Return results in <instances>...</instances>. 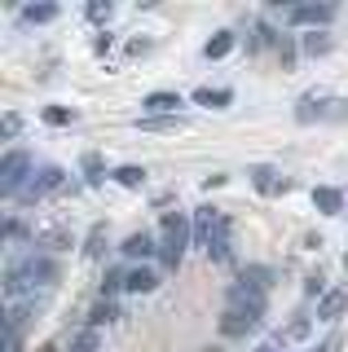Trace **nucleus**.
Instances as JSON below:
<instances>
[{
    "instance_id": "f257e3e1",
    "label": "nucleus",
    "mask_w": 348,
    "mask_h": 352,
    "mask_svg": "<svg viewBox=\"0 0 348 352\" xmlns=\"http://www.w3.org/2000/svg\"><path fill=\"white\" fill-rule=\"evenodd\" d=\"M58 278H62V269H58V260H53V256H23L18 264H9V269H5V295H9V300H18L23 291H31V286L49 291Z\"/></svg>"
},
{
    "instance_id": "f03ea898",
    "label": "nucleus",
    "mask_w": 348,
    "mask_h": 352,
    "mask_svg": "<svg viewBox=\"0 0 348 352\" xmlns=\"http://www.w3.org/2000/svg\"><path fill=\"white\" fill-rule=\"evenodd\" d=\"M163 238H159V264L168 273H177L181 269V260H186V247H190V238H194V220H186L181 212H163Z\"/></svg>"
},
{
    "instance_id": "7ed1b4c3",
    "label": "nucleus",
    "mask_w": 348,
    "mask_h": 352,
    "mask_svg": "<svg viewBox=\"0 0 348 352\" xmlns=\"http://www.w3.org/2000/svg\"><path fill=\"white\" fill-rule=\"evenodd\" d=\"M221 238H230V216H225L221 207H199V212H194V247L212 251Z\"/></svg>"
},
{
    "instance_id": "20e7f679",
    "label": "nucleus",
    "mask_w": 348,
    "mask_h": 352,
    "mask_svg": "<svg viewBox=\"0 0 348 352\" xmlns=\"http://www.w3.org/2000/svg\"><path fill=\"white\" fill-rule=\"evenodd\" d=\"M31 154L27 150H9L5 154V163H0V194L5 198H18V190L31 181Z\"/></svg>"
},
{
    "instance_id": "39448f33",
    "label": "nucleus",
    "mask_w": 348,
    "mask_h": 352,
    "mask_svg": "<svg viewBox=\"0 0 348 352\" xmlns=\"http://www.w3.org/2000/svg\"><path fill=\"white\" fill-rule=\"evenodd\" d=\"M62 185H67V172L62 168H53V163H45V168H36L31 172V181L23 185V190H18V203H40V198L45 194H53V190H62Z\"/></svg>"
},
{
    "instance_id": "423d86ee",
    "label": "nucleus",
    "mask_w": 348,
    "mask_h": 352,
    "mask_svg": "<svg viewBox=\"0 0 348 352\" xmlns=\"http://www.w3.org/2000/svg\"><path fill=\"white\" fill-rule=\"evenodd\" d=\"M331 18H335V5H291L287 9L291 27H309V31H322Z\"/></svg>"
},
{
    "instance_id": "0eeeda50",
    "label": "nucleus",
    "mask_w": 348,
    "mask_h": 352,
    "mask_svg": "<svg viewBox=\"0 0 348 352\" xmlns=\"http://www.w3.org/2000/svg\"><path fill=\"white\" fill-rule=\"evenodd\" d=\"M230 308L252 313V317H265V291H256V286H247V282H234L230 286Z\"/></svg>"
},
{
    "instance_id": "6e6552de",
    "label": "nucleus",
    "mask_w": 348,
    "mask_h": 352,
    "mask_svg": "<svg viewBox=\"0 0 348 352\" xmlns=\"http://www.w3.org/2000/svg\"><path fill=\"white\" fill-rule=\"evenodd\" d=\"M181 106H186V97H181V93H163V88H159V93H146V97H141V110H146V119L177 115Z\"/></svg>"
},
{
    "instance_id": "1a4fd4ad",
    "label": "nucleus",
    "mask_w": 348,
    "mask_h": 352,
    "mask_svg": "<svg viewBox=\"0 0 348 352\" xmlns=\"http://www.w3.org/2000/svg\"><path fill=\"white\" fill-rule=\"evenodd\" d=\"M256 326H260V317H252V313H238V308H225L221 313V335L225 339H243V335H252Z\"/></svg>"
},
{
    "instance_id": "9d476101",
    "label": "nucleus",
    "mask_w": 348,
    "mask_h": 352,
    "mask_svg": "<svg viewBox=\"0 0 348 352\" xmlns=\"http://www.w3.org/2000/svg\"><path fill=\"white\" fill-rule=\"evenodd\" d=\"M344 313H348V286H335L318 300V322H340Z\"/></svg>"
},
{
    "instance_id": "9b49d317",
    "label": "nucleus",
    "mask_w": 348,
    "mask_h": 352,
    "mask_svg": "<svg viewBox=\"0 0 348 352\" xmlns=\"http://www.w3.org/2000/svg\"><path fill=\"white\" fill-rule=\"evenodd\" d=\"M252 185H256V190L265 194V198H274V194H282V190H287L282 172H278V168H269V163H256V168H252Z\"/></svg>"
},
{
    "instance_id": "f8f14e48",
    "label": "nucleus",
    "mask_w": 348,
    "mask_h": 352,
    "mask_svg": "<svg viewBox=\"0 0 348 352\" xmlns=\"http://www.w3.org/2000/svg\"><path fill=\"white\" fill-rule=\"evenodd\" d=\"M80 176H84V185H102V181H111V168H106V159L97 150H89V154H80Z\"/></svg>"
},
{
    "instance_id": "ddd939ff",
    "label": "nucleus",
    "mask_w": 348,
    "mask_h": 352,
    "mask_svg": "<svg viewBox=\"0 0 348 352\" xmlns=\"http://www.w3.org/2000/svg\"><path fill=\"white\" fill-rule=\"evenodd\" d=\"M313 207H318L322 216H340L344 212V194L335 190V185H313Z\"/></svg>"
},
{
    "instance_id": "4468645a",
    "label": "nucleus",
    "mask_w": 348,
    "mask_h": 352,
    "mask_svg": "<svg viewBox=\"0 0 348 352\" xmlns=\"http://www.w3.org/2000/svg\"><path fill=\"white\" fill-rule=\"evenodd\" d=\"M326 106H331V97H300V110H296V119H300V124H309V119H326V115H331V110H326Z\"/></svg>"
},
{
    "instance_id": "2eb2a0df",
    "label": "nucleus",
    "mask_w": 348,
    "mask_h": 352,
    "mask_svg": "<svg viewBox=\"0 0 348 352\" xmlns=\"http://www.w3.org/2000/svg\"><path fill=\"white\" fill-rule=\"evenodd\" d=\"M128 291H133V295H150V291H155V286H159V273L155 269H146V264H137V269L133 273H128Z\"/></svg>"
},
{
    "instance_id": "dca6fc26",
    "label": "nucleus",
    "mask_w": 348,
    "mask_h": 352,
    "mask_svg": "<svg viewBox=\"0 0 348 352\" xmlns=\"http://www.w3.org/2000/svg\"><path fill=\"white\" fill-rule=\"evenodd\" d=\"M119 251H124L128 260H146L150 251H159V247H155V238H150V234H141V229H137V234L124 238V247H119Z\"/></svg>"
},
{
    "instance_id": "f3484780",
    "label": "nucleus",
    "mask_w": 348,
    "mask_h": 352,
    "mask_svg": "<svg viewBox=\"0 0 348 352\" xmlns=\"http://www.w3.org/2000/svg\"><path fill=\"white\" fill-rule=\"evenodd\" d=\"M300 49H304V58H322V53L335 49V36L331 31H309V36L300 40Z\"/></svg>"
},
{
    "instance_id": "a211bd4d",
    "label": "nucleus",
    "mask_w": 348,
    "mask_h": 352,
    "mask_svg": "<svg viewBox=\"0 0 348 352\" xmlns=\"http://www.w3.org/2000/svg\"><path fill=\"white\" fill-rule=\"evenodd\" d=\"M194 102L212 106V110H225V106L234 102V88H194Z\"/></svg>"
},
{
    "instance_id": "6ab92c4d",
    "label": "nucleus",
    "mask_w": 348,
    "mask_h": 352,
    "mask_svg": "<svg viewBox=\"0 0 348 352\" xmlns=\"http://www.w3.org/2000/svg\"><path fill=\"white\" fill-rule=\"evenodd\" d=\"M62 9L53 5V0H40V5H23V22L27 27H40V22H53Z\"/></svg>"
},
{
    "instance_id": "aec40b11",
    "label": "nucleus",
    "mask_w": 348,
    "mask_h": 352,
    "mask_svg": "<svg viewBox=\"0 0 348 352\" xmlns=\"http://www.w3.org/2000/svg\"><path fill=\"white\" fill-rule=\"evenodd\" d=\"M40 247H49V251H62V247H71V229L67 225H49V229H40L36 234Z\"/></svg>"
},
{
    "instance_id": "412c9836",
    "label": "nucleus",
    "mask_w": 348,
    "mask_h": 352,
    "mask_svg": "<svg viewBox=\"0 0 348 352\" xmlns=\"http://www.w3.org/2000/svg\"><path fill=\"white\" fill-rule=\"evenodd\" d=\"M238 282L256 286V291H269V286H274V269H265V264H247V269L238 273Z\"/></svg>"
},
{
    "instance_id": "4be33fe9",
    "label": "nucleus",
    "mask_w": 348,
    "mask_h": 352,
    "mask_svg": "<svg viewBox=\"0 0 348 352\" xmlns=\"http://www.w3.org/2000/svg\"><path fill=\"white\" fill-rule=\"evenodd\" d=\"M203 53H208L212 62H221V58H230L234 53V31H216V36L203 44Z\"/></svg>"
},
{
    "instance_id": "5701e85b",
    "label": "nucleus",
    "mask_w": 348,
    "mask_h": 352,
    "mask_svg": "<svg viewBox=\"0 0 348 352\" xmlns=\"http://www.w3.org/2000/svg\"><path fill=\"white\" fill-rule=\"evenodd\" d=\"M111 181H119L124 190H141V185H146V168H137V163H128V168H115Z\"/></svg>"
},
{
    "instance_id": "b1692460",
    "label": "nucleus",
    "mask_w": 348,
    "mask_h": 352,
    "mask_svg": "<svg viewBox=\"0 0 348 352\" xmlns=\"http://www.w3.org/2000/svg\"><path fill=\"white\" fill-rule=\"evenodd\" d=\"M137 128L141 132H177V128H186V119L181 115H163V119H141Z\"/></svg>"
},
{
    "instance_id": "393cba45",
    "label": "nucleus",
    "mask_w": 348,
    "mask_h": 352,
    "mask_svg": "<svg viewBox=\"0 0 348 352\" xmlns=\"http://www.w3.org/2000/svg\"><path fill=\"white\" fill-rule=\"evenodd\" d=\"M97 348H102V335H97L93 326H89V330H80V335H75L71 344H67V352H97Z\"/></svg>"
},
{
    "instance_id": "a878e982",
    "label": "nucleus",
    "mask_w": 348,
    "mask_h": 352,
    "mask_svg": "<svg viewBox=\"0 0 348 352\" xmlns=\"http://www.w3.org/2000/svg\"><path fill=\"white\" fill-rule=\"evenodd\" d=\"M40 119H45L49 128H67L71 119H75V110L71 106H45V110H40Z\"/></svg>"
},
{
    "instance_id": "bb28decb",
    "label": "nucleus",
    "mask_w": 348,
    "mask_h": 352,
    "mask_svg": "<svg viewBox=\"0 0 348 352\" xmlns=\"http://www.w3.org/2000/svg\"><path fill=\"white\" fill-rule=\"evenodd\" d=\"M115 317H119V308H115L111 300H97V304H93V313H89V326L97 330V326H106V322H115Z\"/></svg>"
},
{
    "instance_id": "cd10ccee",
    "label": "nucleus",
    "mask_w": 348,
    "mask_h": 352,
    "mask_svg": "<svg viewBox=\"0 0 348 352\" xmlns=\"http://www.w3.org/2000/svg\"><path fill=\"white\" fill-rule=\"evenodd\" d=\"M84 14H89V22H97V27H102V22H111L115 5H111V0H89V5H84Z\"/></svg>"
},
{
    "instance_id": "c85d7f7f",
    "label": "nucleus",
    "mask_w": 348,
    "mask_h": 352,
    "mask_svg": "<svg viewBox=\"0 0 348 352\" xmlns=\"http://www.w3.org/2000/svg\"><path fill=\"white\" fill-rule=\"evenodd\" d=\"M102 251H106V229L97 225L93 234H89V247H84V256H93V260H97V256H102Z\"/></svg>"
},
{
    "instance_id": "c756f323",
    "label": "nucleus",
    "mask_w": 348,
    "mask_h": 352,
    "mask_svg": "<svg viewBox=\"0 0 348 352\" xmlns=\"http://www.w3.org/2000/svg\"><path fill=\"white\" fill-rule=\"evenodd\" d=\"M18 128H23V119H18L14 110H5V119H0V137H5V141L18 137Z\"/></svg>"
},
{
    "instance_id": "7c9ffc66",
    "label": "nucleus",
    "mask_w": 348,
    "mask_h": 352,
    "mask_svg": "<svg viewBox=\"0 0 348 352\" xmlns=\"http://www.w3.org/2000/svg\"><path fill=\"white\" fill-rule=\"evenodd\" d=\"M278 53H282V66H296V44H291V36H278Z\"/></svg>"
},
{
    "instance_id": "2f4dec72",
    "label": "nucleus",
    "mask_w": 348,
    "mask_h": 352,
    "mask_svg": "<svg viewBox=\"0 0 348 352\" xmlns=\"http://www.w3.org/2000/svg\"><path fill=\"white\" fill-rule=\"evenodd\" d=\"M208 256H212L216 264H230V260H234V251H230V238H221V242H216V247L208 251Z\"/></svg>"
},
{
    "instance_id": "473e14b6",
    "label": "nucleus",
    "mask_w": 348,
    "mask_h": 352,
    "mask_svg": "<svg viewBox=\"0 0 348 352\" xmlns=\"http://www.w3.org/2000/svg\"><path fill=\"white\" fill-rule=\"evenodd\" d=\"M304 295H318V300H322V295H326V286H322V278H318V273H313V278L304 282Z\"/></svg>"
},
{
    "instance_id": "72a5a7b5",
    "label": "nucleus",
    "mask_w": 348,
    "mask_h": 352,
    "mask_svg": "<svg viewBox=\"0 0 348 352\" xmlns=\"http://www.w3.org/2000/svg\"><path fill=\"white\" fill-rule=\"evenodd\" d=\"M340 344H344V339H340V335H326V339H322V344H318V348H313V352H340Z\"/></svg>"
},
{
    "instance_id": "f704fd0d",
    "label": "nucleus",
    "mask_w": 348,
    "mask_h": 352,
    "mask_svg": "<svg viewBox=\"0 0 348 352\" xmlns=\"http://www.w3.org/2000/svg\"><path fill=\"white\" fill-rule=\"evenodd\" d=\"M216 185H225V176H221V172H212V176H203V190H216Z\"/></svg>"
},
{
    "instance_id": "c9c22d12",
    "label": "nucleus",
    "mask_w": 348,
    "mask_h": 352,
    "mask_svg": "<svg viewBox=\"0 0 348 352\" xmlns=\"http://www.w3.org/2000/svg\"><path fill=\"white\" fill-rule=\"evenodd\" d=\"M106 49H111V36H106V31H102V36L93 40V53H106Z\"/></svg>"
},
{
    "instance_id": "e433bc0d",
    "label": "nucleus",
    "mask_w": 348,
    "mask_h": 352,
    "mask_svg": "<svg viewBox=\"0 0 348 352\" xmlns=\"http://www.w3.org/2000/svg\"><path fill=\"white\" fill-rule=\"evenodd\" d=\"M304 330H309V322H291V326H287V335H291V339H300Z\"/></svg>"
},
{
    "instance_id": "4c0bfd02",
    "label": "nucleus",
    "mask_w": 348,
    "mask_h": 352,
    "mask_svg": "<svg viewBox=\"0 0 348 352\" xmlns=\"http://www.w3.org/2000/svg\"><path fill=\"white\" fill-rule=\"evenodd\" d=\"M5 352H23V344H18V339H5Z\"/></svg>"
},
{
    "instance_id": "58836bf2",
    "label": "nucleus",
    "mask_w": 348,
    "mask_h": 352,
    "mask_svg": "<svg viewBox=\"0 0 348 352\" xmlns=\"http://www.w3.org/2000/svg\"><path fill=\"white\" fill-rule=\"evenodd\" d=\"M40 352H58V344H45V348H40Z\"/></svg>"
},
{
    "instance_id": "ea45409f",
    "label": "nucleus",
    "mask_w": 348,
    "mask_h": 352,
    "mask_svg": "<svg viewBox=\"0 0 348 352\" xmlns=\"http://www.w3.org/2000/svg\"><path fill=\"white\" fill-rule=\"evenodd\" d=\"M256 352H278V348H274V344H265V348H256Z\"/></svg>"
},
{
    "instance_id": "a19ab883",
    "label": "nucleus",
    "mask_w": 348,
    "mask_h": 352,
    "mask_svg": "<svg viewBox=\"0 0 348 352\" xmlns=\"http://www.w3.org/2000/svg\"><path fill=\"white\" fill-rule=\"evenodd\" d=\"M344 269H348V251H344Z\"/></svg>"
},
{
    "instance_id": "79ce46f5",
    "label": "nucleus",
    "mask_w": 348,
    "mask_h": 352,
    "mask_svg": "<svg viewBox=\"0 0 348 352\" xmlns=\"http://www.w3.org/2000/svg\"><path fill=\"white\" fill-rule=\"evenodd\" d=\"M203 352H221V348H203Z\"/></svg>"
}]
</instances>
